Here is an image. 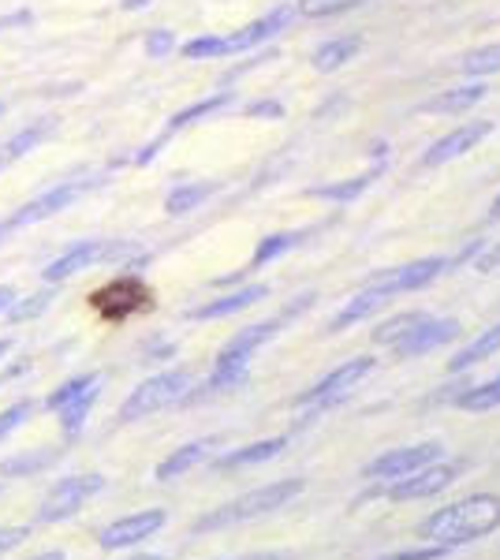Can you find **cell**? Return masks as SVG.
Returning a JSON list of instances; mask_svg holds the SVG:
<instances>
[{
	"mask_svg": "<svg viewBox=\"0 0 500 560\" xmlns=\"http://www.w3.org/2000/svg\"><path fill=\"white\" fill-rule=\"evenodd\" d=\"M49 300L53 295L49 292H38V295H31V300H15V306L8 314H12V322H26V318H38V314L45 311V306H49Z\"/></svg>",
	"mask_w": 500,
	"mask_h": 560,
	"instance_id": "obj_39",
	"label": "cell"
},
{
	"mask_svg": "<svg viewBox=\"0 0 500 560\" xmlns=\"http://www.w3.org/2000/svg\"><path fill=\"white\" fill-rule=\"evenodd\" d=\"M359 4H367V0H299V15L303 20H329V15L351 12Z\"/></svg>",
	"mask_w": 500,
	"mask_h": 560,
	"instance_id": "obj_33",
	"label": "cell"
},
{
	"mask_svg": "<svg viewBox=\"0 0 500 560\" xmlns=\"http://www.w3.org/2000/svg\"><path fill=\"white\" fill-rule=\"evenodd\" d=\"M481 97H486V86L481 83H470V86H452V90H441L438 97L418 105V113H467L475 108Z\"/></svg>",
	"mask_w": 500,
	"mask_h": 560,
	"instance_id": "obj_23",
	"label": "cell"
},
{
	"mask_svg": "<svg viewBox=\"0 0 500 560\" xmlns=\"http://www.w3.org/2000/svg\"><path fill=\"white\" fill-rule=\"evenodd\" d=\"M497 351H500V322L493 325V329L481 332V337L470 340L467 348H460V351H456V359H449V374H463V370L478 366L481 359L497 355Z\"/></svg>",
	"mask_w": 500,
	"mask_h": 560,
	"instance_id": "obj_25",
	"label": "cell"
},
{
	"mask_svg": "<svg viewBox=\"0 0 500 560\" xmlns=\"http://www.w3.org/2000/svg\"><path fill=\"white\" fill-rule=\"evenodd\" d=\"M456 258H444V255H433V258H418V261H407V266H393V269H381L367 280L370 288H377L385 300L393 295H404V292H418V288L433 284L441 273H449V266Z\"/></svg>",
	"mask_w": 500,
	"mask_h": 560,
	"instance_id": "obj_9",
	"label": "cell"
},
{
	"mask_svg": "<svg viewBox=\"0 0 500 560\" xmlns=\"http://www.w3.org/2000/svg\"><path fill=\"white\" fill-rule=\"evenodd\" d=\"M142 49H147L150 60H165L176 52V34L165 31V26H158V31L147 34V42H142Z\"/></svg>",
	"mask_w": 500,
	"mask_h": 560,
	"instance_id": "obj_36",
	"label": "cell"
},
{
	"mask_svg": "<svg viewBox=\"0 0 500 560\" xmlns=\"http://www.w3.org/2000/svg\"><path fill=\"white\" fill-rule=\"evenodd\" d=\"M460 475H463V464H444V459H433V464L418 467L415 475L396 478V482L381 486V490H370V497L385 493V497H393V501H422V497L444 493Z\"/></svg>",
	"mask_w": 500,
	"mask_h": 560,
	"instance_id": "obj_10",
	"label": "cell"
},
{
	"mask_svg": "<svg viewBox=\"0 0 500 560\" xmlns=\"http://www.w3.org/2000/svg\"><path fill=\"white\" fill-rule=\"evenodd\" d=\"M359 49H362V38L359 34H344V38H329V42H322L314 49V68L317 71H336V68H344L348 60L359 57Z\"/></svg>",
	"mask_w": 500,
	"mask_h": 560,
	"instance_id": "obj_24",
	"label": "cell"
},
{
	"mask_svg": "<svg viewBox=\"0 0 500 560\" xmlns=\"http://www.w3.org/2000/svg\"><path fill=\"white\" fill-rule=\"evenodd\" d=\"M235 102V97L224 90V94H213V97H206V102H195L190 108H179L176 116L168 120V128H165V135L161 139H172L176 131H184V128H190V124H198V120H206V116H217V113H224Z\"/></svg>",
	"mask_w": 500,
	"mask_h": 560,
	"instance_id": "obj_26",
	"label": "cell"
},
{
	"mask_svg": "<svg viewBox=\"0 0 500 560\" xmlns=\"http://www.w3.org/2000/svg\"><path fill=\"white\" fill-rule=\"evenodd\" d=\"M57 456H60V448H45V453H26V456L4 459V464H0V475H4V478H15V475H34V471H45V467H49Z\"/></svg>",
	"mask_w": 500,
	"mask_h": 560,
	"instance_id": "obj_31",
	"label": "cell"
},
{
	"mask_svg": "<svg viewBox=\"0 0 500 560\" xmlns=\"http://www.w3.org/2000/svg\"><path fill=\"white\" fill-rule=\"evenodd\" d=\"M489 135H493V120H470V124H460L456 131L441 135V139L422 153V161H418V165H422V168H441V165H449V161H456V158H463V153L475 150L481 139H489Z\"/></svg>",
	"mask_w": 500,
	"mask_h": 560,
	"instance_id": "obj_12",
	"label": "cell"
},
{
	"mask_svg": "<svg viewBox=\"0 0 500 560\" xmlns=\"http://www.w3.org/2000/svg\"><path fill=\"white\" fill-rule=\"evenodd\" d=\"M127 560H165V557H158V553H139V557H127Z\"/></svg>",
	"mask_w": 500,
	"mask_h": 560,
	"instance_id": "obj_48",
	"label": "cell"
},
{
	"mask_svg": "<svg viewBox=\"0 0 500 560\" xmlns=\"http://www.w3.org/2000/svg\"><path fill=\"white\" fill-rule=\"evenodd\" d=\"M452 549L449 546H438V541H430V546H418V549H396V553H385L377 560H441L449 557Z\"/></svg>",
	"mask_w": 500,
	"mask_h": 560,
	"instance_id": "obj_38",
	"label": "cell"
},
{
	"mask_svg": "<svg viewBox=\"0 0 500 560\" xmlns=\"http://www.w3.org/2000/svg\"><path fill=\"white\" fill-rule=\"evenodd\" d=\"M456 408L463 411H493L500 408V374L489 377V382H481L475 388H463L456 396Z\"/></svg>",
	"mask_w": 500,
	"mask_h": 560,
	"instance_id": "obj_30",
	"label": "cell"
},
{
	"mask_svg": "<svg viewBox=\"0 0 500 560\" xmlns=\"http://www.w3.org/2000/svg\"><path fill=\"white\" fill-rule=\"evenodd\" d=\"M269 295V288L266 284H247V288H240V292H229V295H221V300H209L202 306H195V311L187 314L190 322H213V318H229V314H240V311H247V306L254 303H261Z\"/></svg>",
	"mask_w": 500,
	"mask_h": 560,
	"instance_id": "obj_18",
	"label": "cell"
},
{
	"mask_svg": "<svg viewBox=\"0 0 500 560\" xmlns=\"http://www.w3.org/2000/svg\"><path fill=\"white\" fill-rule=\"evenodd\" d=\"M460 68L467 71V75H475V79H481V75H497V71H500V42L481 45V49L467 52Z\"/></svg>",
	"mask_w": 500,
	"mask_h": 560,
	"instance_id": "obj_32",
	"label": "cell"
},
{
	"mask_svg": "<svg viewBox=\"0 0 500 560\" xmlns=\"http://www.w3.org/2000/svg\"><path fill=\"white\" fill-rule=\"evenodd\" d=\"M102 490H105V478L102 475H68V478H60V482L53 486L49 493H45L38 520L42 523H60V520L75 516V512L83 509L90 497H97Z\"/></svg>",
	"mask_w": 500,
	"mask_h": 560,
	"instance_id": "obj_11",
	"label": "cell"
},
{
	"mask_svg": "<svg viewBox=\"0 0 500 560\" xmlns=\"http://www.w3.org/2000/svg\"><path fill=\"white\" fill-rule=\"evenodd\" d=\"M385 303H388V300H385V295L377 292V288L362 284L359 292H354L351 300L344 303L340 311L333 314V318H329V329H325V332H344V329H351V325L367 322L370 314H374V311H381V306H385Z\"/></svg>",
	"mask_w": 500,
	"mask_h": 560,
	"instance_id": "obj_20",
	"label": "cell"
},
{
	"mask_svg": "<svg viewBox=\"0 0 500 560\" xmlns=\"http://www.w3.org/2000/svg\"><path fill=\"white\" fill-rule=\"evenodd\" d=\"M179 52H184L187 60H217V57H224V38L202 34V38H190Z\"/></svg>",
	"mask_w": 500,
	"mask_h": 560,
	"instance_id": "obj_35",
	"label": "cell"
},
{
	"mask_svg": "<svg viewBox=\"0 0 500 560\" xmlns=\"http://www.w3.org/2000/svg\"><path fill=\"white\" fill-rule=\"evenodd\" d=\"M31 415H34V400H20V404H12L8 411H0V441L12 438V433L20 430Z\"/></svg>",
	"mask_w": 500,
	"mask_h": 560,
	"instance_id": "obj_37",
	"label": "cell"
},
{
	"mask_svg": "<svg viewBox=\"0 0 500 560\" xmlns=\"http://www.w3.org/2000/svg\"><path fill=\"white\" fill-rule=\"evenodd\" d=\"M8 236H12V229H8V224H4V221H0V243H4Z\"/></svg>",
	"mask_w": 500,
	"mask_h": 560,
	"instance_id": "obj_49",
	"label": "cell"
},
{
	"mask_svg": "<svg viewBox=\"0 0 500 560\" xmlns=\"http://www.w3.org/2000/svg\"><path fill=\"white\" fill-rule=\"evenodd\" d=\"M53 128H57V120H53V116H42V120L26 124L23 131H15L12 139H8L4 147H0V173H4V168H12L15 161H23L31 150H38L42 142L53 135Z\"/></svg>",
	"mask_w": 500,
	"mask_h": 560,
	"instance_id": "obj_19",
	"label": "cell"
},
{
	"mask_svg": "<svg viewBox=\"0 0 500 560\" xmlns=\"http://www.w3.org/2000/svg\"><path fill=\"white\" fill-rule=\"evenodd\" d=\"M190 393V370H165V374H153L147 377L139 388H131V396L120 404L116 419L120 422H139V419H150V415L172 408L179 404L184 396Z\"/></svg>",
	"mask_w": 500,
	"mask_h": 560,
	"instance_id": "obj_5",
	"label": "cell"
},
{
	"mask_svg": "<svg viewBox=\"0 0 500 560\" xmlns=\"http://www.w3.org/2000/svg\"><path fill=\"white\" fill-rule=\"evenodd\" d=\"M217 448V441L213 438H202V441H190V445H184V448H176L172 456H165L158 464V482H172V478H179V475H187L190 467H198L202 459L213 453Z\"/></svg>",
	"mask_w": 500,
	"mask_h": 560,
	"instance_id": "obj_22",
	"label": "cell"
},
{
	"mask_svg": "<svg viewBox=\"0 0 500 560\" xmlns=\"http://www.w3.org/2000/svg\"><path fill=\"white\" fill-rule=\"evenodd\" d=\"M15 300H20V295H15V288H12V284H0V314L12 311Z\"/></svg>",
	"mask_w": 500,
	"mask_h": 560,
	"instance_id": "obj_43",
	"label": "cell"
},
{
	"mask_svg": "<svg viewBox=\"0 0 500 560\" xmlns=\"http://www.w3.org/2000/svg\"><path fill=\"white\" fill-rule=\"evenodd\" d=\"M299 493H303V478H280V482L258 486V490L235 497V501L221 504L217 512L202 516L195 523V530H198V535H206V530H221V527H235V523H251V520L272 516V512H280L284 504H292Z\"/></svg>",
	"mask_w": 500,
	"mask_h": 560,
	"instance_id": "obj_3",
	"label": "cell"
},
{
	"mask_svg": "<svg viewBox=\"0 0 500 560\" xmlns=\"http://www.w3.org/2000/svg\"><path fill=\"white\" fill-rule=\"evenodd\" d=\"M418 322H426V314H422V311H411V314H399V318H388V322L374 332V340H377V345H385V348H393L396 340H399V337H407V332H411Z\"/></svg>",
	"mask_w": 500,
	"mask_h": 560,
	"instance_id": "obj_34",
	"label": "cell"
},
{
	"mask_svg": "<svg viewBox=\"0 0 500 560\" xmlns=\"http://www.w3.org/2000/svg\"><path fill=\"white\" fill-rule=\"evenodd\" d=\"M311 303H314V292L311 295H299V300L288 306V311L277 314V318L254 322V325H247V329L235 332L229 345L221 348V355H217L213 374H209V382H206L209 393H229V388L243 385V377H247V370H251V359L258 355V351L266 348L269 340L277 337V332L295 318V314H303Z\"/></svg>",
	"mask_w": 500,
	"mask_h": 560,
	"instance_id": "obj_2",
	"label": "cell"
},
{
	"mask_svg": "<svg viewBox=\"0 0 500 560\" xmlns=\"http://www.w3.org/2000/svg\"><path fill=\"white\" fill-rule=\"evenodd\" d=\"M165 523H168V512L165 509L135 512V516H124V520L108 523L102 535H97V541H102V549H108V553H116V549L139 546L142 538H153L161 527H165Z\"/></svg>",
	"mask_w": 500,
	"mask_h": 560,
	"instance_id": "obj_13",
	"label": "cell"
},
{
	"mask_svg": "<svg viewBox=\"0 0 500 560\" xmlns=\"http://www.w3.org/2000/svg\"><path fill=\"white\" fill-rule=\"evenodd\" d=\"M31 23H34V12H31V8H20V12L0 15V34H4V31H15V26H31Z\"/></svg>",
	"mask_w": 500,
	"mask_h": 560,
	"instance_id": "obj_42",
	"label": "cell"
},
{
	"mask_svg": "<svg viewBox=\"0 0 500 560\" xmlns=\"http://www.w3.org/2000/svg\"><path fill=\"white\" fill-rule=\"evenodd\" d=\"M217 195V184H179L176 191H172L168 198H165V213L168 217H184V213H190V210H198L202 202H209V198Z\"/></svg>",
	"mask_w": 500,
	"mask_h": 560,
	"instance_id": "obj_28",
	"label": "cell"
},
{
	"mask_svg": "<svg viewBox=\"0 0 500 560\" xmlns=\"http://www.w3.org/2000/svg\"><path fill=\"white\" fill-rule=\"evenodd\" d=\"M90 306H94L105 322H127V318H135V314L150 311L153 292H150V284L142 277L127 273V277L108 280L105 288H97V292L90 295Z\"/></svg>",
	"mask_w": 500,
	"mask_h": 560,
	"instance_id": "obj_7",
	"label": "cell"
},
{
	"mask_svg": "<svg viewBox=\"0 0 500 560\" xmlns=\"http://www.w3.org/2000/svg\"><path fill=\"white\" fill-rule=\"evenodd\" d=\"M489 217H493V221H500V195H497V202H493V213H489Z\"/></svg>",
	"mask_w": 500,
	"mask_h": 560,
	"instance_id": "obj_50",
	"label": "cell"
},
{
	"mask_svg": "<svg viewBox=\"0 0 500 560\" xmlns=\"http://www.w3.org/2000/svg\"><path fill=\"white\" fill-rule=\"evenodd\" d=\"M86 191V184H75V179H68V184H57V187H49L45 195L38 198H31L26 206H20L12 217H8V229H26V224H42V221H49V217H57L68 210L71 202H75L79 195Z\"/></svg>",
	"mask_w": 500,
	"mask_h": 560,
	"instance_id": "obj_14",
	"label": "cell"
},
{
	"mask_svg": "<svg viewBox=\"0 0 500 560\" xmlns=\"http://www.w3.org/2000/svg\"><path fill=\"white\" fill-rule=\"evenodd\" d=\"M8 351H12V337H0V359H4Z\"/></svg>",
	"mask_w": 500,
	"mask_h": 560,
	"instance_id": "obj_47",
	"label": "cell"
},
{
	"mask_svg": "<svg viewBox=\"0 0 500 560\" xmlns=\"http://www.w3.org/2000/svg\"><path fill=\"white\" fill-rule=\"evenodd\" d=\"M385 173V165H377L370 168V173H362V176H351V179H340V184H325V187H314L311 191V198H325V202H354L362 191H367L374 179Z\"/></svg>",
	"mask_w": 500,
	"mask_h": 560,
	"instance_id": "obj_27",
	"label": "cell"
},
{
	"mask_svg": "<svg viewBox=\"0 0 500 560\" xmlns=\"http://www.w3.org/2000/svg\"><path fill=\"white\" fill-rule=\"evenodd\" d=\"M441 456H444L441 441H422V445L388 448V453H381L377 459H370V464L362 467V478H367V482H377V486H388V482H396V478L415 475L418 467L433 464V459H441Z\"/></svg>",
	"mask_w": 500,
	"mask_h": 560,
	"instance_id": "obj_8",
	"label": "cell"
},
{
	"mask_svg": "<svg viewBox=\"0 0 500 560\" xmlns=\"http://www.w3.org/2000/svg\"><path fill=\"white\" fill-rule=\"evenodd\" d=\"M292 8H272V12H266L261 20H254L251 26H243V31H235L224 38V57H232V52H247L254 49V45L269 42L272 34H280L288 23H292Z\"/></svg>",
	"mask_w": 500,
	"mask_h": 560,
	"instance_id": "obj_17",
	"label": "cell"
},
{
	"mask_svg": "<svg viewBox=\"0 0 500 560\" xmlns=\"http://www.w3.org/2000/svg\"><path fill=\"white\" fill-rule=\"evenodd\" d=\"M105 258H108V240H79V243H71L60 258H53L49 266L42 269V277L49 280V284H60V280H71L75 273H83V269L97 266V261H105Z\"/></svg>",
	"mask_w": 500,
	"mask_h": 560,
	"instance_id": "obj_16",
	"label": "cell"
},
{
	"mask_svg": "<svg viewBox=\"0 0 500 560\" xmlns=\"http://www.w3.org/2000/svg\"><path fill=\"white\" fill-rule=\"evenodd\" d=\"M311 232H277V236H266V240H258V250H254V258H251V273L254 269H261V266H269V261H277L280 255H288L292 247H299Z\"/></svg>",
	"mask_w": 500,
	"mask_h": 560,
	"instance_id": "obj_29",
	"label": "cell"
},
{
	"mask_svg": "<svg viewBox=\"0 0 500 560\" xmlns=\"http://www.w3.org/2000/svg\"><path fill=\"white\" fill-rule=\"evenodd\" d=\"M500 530V497L497 493H470L456 504H444L433 516L418 523V535L438 541V546L460 549Z\"/></svg>",
	"mask_w": 500,
	"mask_h": 560,
	"instance_id": "obj_1",
	"label": "cell"
},
{
	"mask_svg": "<svg viewBox=\"0 0 500 560\" xmlns=\"http://www.w3.org/2000/svg\"><path fill=\"white\" fill-rule=\"evenodd\" d=\"M0 116H4V102H0Z\"/></svg>",
	"mask_w": 500,
	"mask_h": 560,
	"instance_id": "obj_51",
	"label": "cell"
},
{
	"mask_svg": "<svg viewBox=\"0 0 500 560\" xmlns=\"http://www.w3.org/2000/svg\"><path fill=\"white\" fill-rule=\"evenodd\" d=\"M26 538H31V527H0V557L20 549Z\"/></svg>",
	"mask_w": 500,
	"mask_h": 560,
	"instance_id": "obj_40",
	"label": "cell"
},
{
	"mask_svg": "<svg viewBox=\"0 0 500 560\" xmlns=\"http://www.w3.org/2000/svg\"><path fill=\"white\" fill-rule=\"evenodd\" d=\"M102 385H105L102 374H83V377H71V382H63L57 393H49L45 408L57 415L60 430L68 433V438H79V433H83L90 411H94L97 396H102Z\"/></svg>",
	"mask_w": 500,
	"mask_h": 560,
	"instance_id": "obj_6",
	"label": "cell"
},
{
	"mask_svg": "<svg viewBox=\"0 0 500 560\" xmlns=\"http://www.w3.org/2000/svg\"><path fill=\"white\" fill-rule=\"evenodd\" d=\"M240 560H288V553H251V557H240Z\"/></svg>",
	"mask_w": 500,
	"mask_h": 560,
	"instance_id": "obj_45",
	"label": "cell"
},
{
	"mask_svg": "<svg viewBox=\"0 0 500 560\" xmlns=\"http://www.w3.org/2000/svg\"><path fill=\"white\" fill-rule=\"evenodd\" d=\"M247 116L251 120H258V116H266V120H280V116H284V105L280 102H254V105H247Z\"/></svg>",
	"mask_w": 500,
	"mask_h": 560,
	"instance_id": "obj_41",
	"label": "cell"
},
{
	"mask_svg": "<svg viewBox=\"0 0 500 560\" xmlns=\"http://www.w3.org/2000/svg\"><path fill=\"white\" fill-rule=\"evenodd\" d=\"M31 560H68L60 553V549H49V553H42V557H31Z\"/></svg>",
	"mask_w": 500,
	"mask_h": 560,
	"instance_id": "obj_46",
	"label": "cell"
},
{
	"mask_svg": "<svg viewBox=\"0 0 500 560\" xmlns=\"http://www.w3.org/2000/svg\"><path fill=\"white\" fill-rule=\"evenodd\" d=\"M153 0H124V12H142V8H150Z\"/></svg>",
	"mask_w": 500,
	"mask_h": 560,
	"instance_id": "obj_44",
	"label": "cell"
},
{
	"mask_svg": "<svg viewBox=\"0 0 500 560\" xmlns=\"http://www.w3.org/2000/svg\"><path fill=\"white\" fill-rule=\"evenodd\" d=\"M288 448V438H266V441H254V445L232 448V453L217 456L213 467L217 471H232V467H251V464H266V459H277Z\"/></svg>",
	"mask_w": 500,
	"mask_h": 560,
	"instance_id": "obj_21",
	"label": "cell"
},
{
	"mask_svg": "<svg viewBox=\"0 0 500 560\" xmlns=\"http://www.w3.org/2000/svg\"><path fill=\"white\" fill-rule=\"evenodd\" d=\"M460 337V322L456 318H433L426 314V322H418L407 337H399L393 345V355L396 359H415V355H426V351H438L444 345Z\"/></svg>",
	"mask_w": 500,
	"mask_h": 560,
	"instance_id": "obj_15",
	"label": "cell"
},
{
	"mask_svg": "<svg viewBox=\"0 0 500 560\" xmlns=\"http://www.w3.org/2000/svg\"><path fill=\"white\" fill-rule=\"evenodd\" d=\"M377 366L374 355H354L348 359V363H340L336 370H329V374L322 377V382H314L306 393L295 396V411H303V422H314L322 411L336 408V404L344 400V396L351 393L354 385L362 382V377H370Z\"/></svg>",
	"mask_w": 500,
	"mask_h": 560,
	"instance_id": "obj_4",
	"label": "cell"
}]
</instances>
